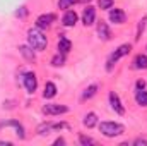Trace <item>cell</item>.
Returning <instances> with one entry per match:
<instances>
[{
    "label": "cell",
    "mask_w": 147,
    "mask_h": 146,
    "mask_svg": "<svg viewBox=\"0 0 147 146\" xmlns=\"http://www.w3.org/2000/svg\"><path fill=\"white\" fill-rule=\"evenodd\" d=\"M28 45L36 52H43L48 46V40H46V36L43 35V31L39 28H34V29L31 28L28 31Z\"/></svg>",
    "instance_id": "1"
},
{
    "label": "cell",
    "mask_w": 147,
    "mask_h": 146,
    "mask_svg": "<svg viewBox=\"0 0 147 146\" xmlns=\"http://www.w3.org/2000/svg\"><path fill=\"white\" fill-rule=\"evenodd\" d=\"M98 127L105 138H116V136H121L125 132V126L120 122H113V120H105V122L98 124Z\"/></svg>",
    "instance_id": "2"
},
{
    "label": "cell",
    "mask_w": 147,
    "mask_h": 146,
    "mask_svg": "<svg viewBox=\"0 0 147 146\" xmlns=\"http://www.w3.org/2000/svg\"><path fill=\"white\" fill-rule=\"evenodd\" d=\"M130 52H132V45H130V43H123V45H120L110 57H108V60H106V71L111 72V71H113V65H116V62H118L120 59H123L125 55H128Z\"/></svg>",
    "instance_id": "3"
},
{
    "label": "cell",
    "mask_w": 147,
    "mask_h": 146,
    "mask_svg": "<svg viewBox=\"0 0 147 146\" xmlns=\"http://www.w3.org/2000/svg\"><path fill=\"white\" fill-rule=\"evenodd\" d=\"M2 127H12V129L16 131V134H17L19 139H26V129H24V126H22L19 120H16V119L5 120V122L0 124V129H2Z\"/></svg>",
    "instance_id": "4"
},
{
    "label": "cell",
    "mask_w": 147,
    "mask_h": 146,
    "mask_svg": "<svg viewBox=\"0 0 147 146\" xmlns=\"http://www.w3.org/2000/svg\"><path fill=\"white\" fill-rule=\"evenodd\" d=\"M22 84L26 88V91L29 95H34V91L38 89V77L34 72H26L22 77Z\"/></svg>",
    "instance_id": "5"
},
{
    "label": "cell",
    "mask_w": 147,
    "mask_h": 146,
    "mask_svg": "<svg viewBox=\"0 0 147 146\" xmlns=\"http://www.w3.org/2000/svg\"><path fill=\"white\" fill-rule=\"evenodd\" d=\"M67 112H69V107L60 105V103H46L43 107L45 115H62V113H67Z\"/></svg>",
    "instance_id": "6"
},
{
    "label": "cell",
    "mask_w": 147,
    "mask_h": 146,
    "mask_svg": "<svg viewBox=\"0 0 147 146\" xmlns=\"http://www.w3.org/2000/svg\"><path fill=\"white\" fill-rule=\"evenodd\" d=\"M110 105H111V110L115 112V113H118V115H125V107H123V103H121V100H120V96H118V93H115V91H110Z\"/></svg>",
    "instance_id": "7"
},
{
    "label": "cell",
    "mask_w": 147,
    "mask_h": 146,
    "mask_svg": "<svg viewBox=\"0 0 147 146\" xmlns=\"http://www.w3.org/2000/svg\"><path fill=\"white\" fill-rule=\"evenodd\" d=\"M55 14H41V16H38L36 17V28H39L41 31L43 29H48V28H51V24L55 23Z\"/></svg>",
    "instance_id": "8"
},
{
    "label": "cell",
    "mask_w": 147,
    "mask_h": 146,
    "mask_svg": "<svg viewBox=\"0 0 147 146\" xmlns=\"http://www.w3.org/2000/svg\"><path fill=\"white\" fill-rule=\"evenodd\" d=\"M82 24L87 28V26H92L96 24V9L92 5H87L82 12Z\"/></svg>",
    "instance_id": "9"
},
{
    "label": "cell",
    "mask_w": 147,
    "mask_h": 146,
    "mask_svg": "<svg viewBox=\"0 0 147 146\" xmlns=\"http://www.w3.org/2000/svg\"><path fill=\"white\" fill-rule=\"evenodd\" d=\"M96 29H98V38L101 41H110L111 40V29H110V26H108L106 21H98Z\"/></svg>",
    "instance_id": "10"
},
{
    "label": "cell",
    "mask_w": 147,
    "mask_h": 146,
    "mask_svg": "<svg viewBox=\"0 0 147 146\" xmlns=\"http://www.w3.org/2000/svg\"><path fill=\"white\" fill-rule=\"evenodd\" d=\"M57 50H58V53L67 55V53L72 50V41L65 36V35H60V36H58V43H57Z\"/></svg>",
    "instance_id": "11"
},
{
    "label": "cell",
    "mask_w": 147,
    "mask_h": 146,
    "mask_svg": "<svg viewBox=\"0 0 147 146\" xmlns=\"http://www.w3.org/2000/svg\"><path fill=\"white\" fill-rule=\"evenodd\" d=\"M110 21L113 23V24H123L125 21H127V14L121 10V9H113L111 7L110 9Z\"/></svg>",
    "instance_id": "12"
},
{
    "label": "cell",
    "mask_w": 147,
    "mask_h": 146,
    "mask_svg": "<svg viewBox=\"0 0 147 146\" xmlns=\"http://www.w3.org/2000/svg\"><path fill=\"white\" fill-rule=\"evenodd\" d=\"M77 19H79V16H77L75 10H67V12L63 14V17H62V24H63L65 28H74V26L77 24Z\"/></svg>",
    "instance_id": "13"
},
{
    "label": "cell",
    "mask_w": 147,
    "mask_h": 146,
    "mask_svg": "<svg viewBox=\"0 0 147 146\" xmlns=\"http://www.w3.org/2000/svg\"><path fill=\"white\" fill-rule=\"evenodd\" d=\"M57 93H58V89H57V84H55V83H51V81H48V83L45 84L43 98H45V100H51V98H55V96H57Z\"/></svg>",
    "instance_id": "14"
},
{
    "label": "cell",
    "mask_w": 147,
    "mask_h": 146,
    "mask_svg": "<svg viewBox=\"0 0 147 146\" xmlns=\"http://www.w3.org/2000/svg\"><path fill=\"white\" fill-rule=\"evenodd\" d=\"M134 65V69H137V71H146L147 69V55L146 53H139L135 59H134V62H132Z\"/></svg>",
    "instance_id": "15"
},
{
    "label": "cell",
    "mask_w": 147,
    "mask_h": 146,
    "mask_svg": "<svg viewBox=\"0 0 147 146\" xmlns=\"http://www.w3.org/2000/svg\"><path fill=\"white\" fill-rule=\"evenodd\" d=\"M19 52H21V55H22L26 60H29V62H34V60H36V55H34L36 50H33L29 45H22V46H19Z\"/></svg>",
    "instance_id": "16"
},
{
    "label": "cell",
    "mask_w": 147,
    "mask_h": 146,
    "mask_svg": "<svg viewBox=\"0 0 147 146\" xmlns=\"http://www.w3.org/2000/svg\"><path fill=\"white\" fill-rule=\"evenodd\" d=\"M82 124H84L87 129H92L94 126H98V115H96L94 112L86 113V115H84V119H82Z\"/></svg>",
    "instance_id": "17"
},
{
    "label": "cell",
    "mask_w": 147,
    "mask_h": 146,
    "mask_svg": "<svg viewBox=\"0 0 147 146\" xmlns=\"http://www.w3.org/2000/svg\"><path fill=\"white\" fill-rule=\"evenodd\" d=\"M96 95H98V84H91V86H87V88L84 89V93H82L80 100H82V102H86V100L94 98Z\"/></svg>",
    "instance_id": "18"
},
{
    "label": "cell",
    "mask_w": 147,
    "mask_h": 146,
    "mask_svg": "<svg viewBox=\"0 0 147 146\" xmlns=\"http://www.w3.org/2000/svg\"><path fill=\"white\" fill-rule=\"evenodd\" d=\"M53 131V122H43V124H39L36 129V132L39 136H46V134H50Z\"/></svg>",
    "instance_id": "19"
},
{
    "label": "cell",
    "mask_w": 147,
    "mask_h": 146,
    "mask_svg": "<svg viewBox=\"0 0 147 146\" xmlns=\"http://www.w3.org/2000/svg\"><path fill=\"white\" fill-rule=\"evenodd\" d=\"M135 102L140 107H147V91L146 89H137L135 91Z\"/></svg>",
    "instance_id": "20"
},
{
    "label": "cell",
    "mask_w": 147,
    "mask_h": 146,
    "mask_svg": "<svg viewBox=\"0 0 147 146\" xmlns=\"http://www.w3.org/2000/svg\"><path fill=\"white\" fill-rule=\"evenodd\" d=\"M50 64H51L53 67H62V65H65V55H63V53H57V55H53L51 60H50Z\"/></svg>",
    "instance_id": "21"
},
{
    "label": "cell",
    "mask_w": 147,
    "mask_h": 146,
    "mask_svg": "<svg viewBox=\"0 0 147 146\" xmlns=\"http://www.w3.org/2000/svg\"><path fill=\"white\" fill-rule=\"evenodd\" d=\"M79 143L82 146H92V145H96V139L91 138V136H86L84 132H80L79 134Z\"/></svg>",
    "instance_id": "22"
},
{
    "label": "cell",
    "mask_w": 147,
    "mask_h": 146,
    "mask_svg": "<svg viewBox=\"0 0 147 146\" xmlns=\"http://www.w3.org/2000/svg\"><path fill=\"white\" fill-rule=\"evenodd\" d=\"M79 0H58V9L62 10H69L70 7H74Z\"/></svg>",
    "instance_id": "23"
},
{
    "label": "cell",
    "mask_w": 147,
    "mask_h": 146,
    "mask_svg": "<svg viewBox=\"0 0 147 146\" xmlns=\"http://www.w3.org/2000/svg\"><path fill=\"white\" fill-rule=\"evenodd\" d=\"M113 3H115V0H98V7L101 10H110Z\"/></svg>",
    "instance_id": "24"
},
{
    "label": "cell",
    "mask_w": 147,
    "mask_h": 146,
    "mask_svg": "<svg viewBox=\"0 0 147 146\" xmlns=\"http://www.w3.org/2000/svg\"><path fill=\"white\" fill-rule=\"evenodd\" d=\"M146 19H142L140 23H139V26H137V36H135V41H139L140 36H142V33H144V29H146Z\"/></svg>",
    "instance_id": "25"
},
{
    "label": "cell",
    "mask_w": 147,
    "mask_h": 146,
    "mask_svg": "<svg viewBox=\"0 0 147 146\" xmlns=\"http://www.w3.org/2000/svg\"><path fill=\"white\" fill-rule=\"evenodd\" d=\"M28 14H29V10H28V7H24V5H22V7H19V9L16 10V16H17V17H21V19H24Z\"/></svg>",
    "instance_id": "26"
},
{
    "label": "cell",
    "mask_w": 147,
    "mask_h": 146,
    "mask_svg": "<svg viewBox=\"0 0 147 146\" xmlns=\"http://www.w3.org/2000/svg\"><path fill=\"white\" fill-rule=\"evenodd\" d=\"M135 88H137V89H146V81H144V79H139V81L135 83Z\"/></svg>",
    "instance_id": "27"
},
{
    "label": "cell",
    "mask_w": 147,
    "mask_h": 146,
    "mask_svg": "<svg viewBox=\"0 0 147 146\" xmlns=\"http://www.w3.org/2000/svg\"><path fill=\"white\" fill-rule=\"evenodd\" d=\"M134 145H142V146H147V139H142V138H139V139H135V141H134Z\"/></svg>",
    "instance_id": "28"
},
{
    "label": "cell",
    "mask_w": 147,
    "mask_h": 146,
    "mask_svg": "<svg viewBox=\"0 0 147 146\" xmlns=\"http://www.w3.org/2000/svg\"><path fill=\"white\" fill-rule=\"evenodd\" d=\"M53 145H65V139H63V138H58V139H55Z\"/></svg>",
    "instance_id": "29"
},
{
    "label": "cell",
    "mask_w": 147,
    "mask_h": 146,
    "mask_svg": "<svg viewBox=\"0 0 147 146\" xmlns=\"http://www.w3.org/2000/svg\"><path fill=\"white\" fill-rule=\"evenodd\" d=\"M146 50H147V45H146Z\"/></svg>",
    "instance_id": "30"
}]
</instances>
